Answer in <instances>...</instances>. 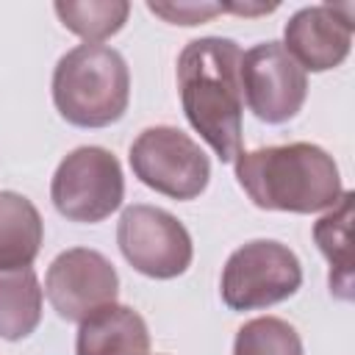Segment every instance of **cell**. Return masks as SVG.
<instances>
[{
    "label": "cell",
    "instance_id": "obj_4",
    "mask_svg": "<svg viewBox=\"0 0 355 355\" xmlns=\"http://www.w3.org/2000/svg\"><path fill=\"white\" fill-rule=\"evenodd\" d=\"M300 286V258L275 239H255L230 252L219 291L230 311H261L288 300Z\"/></svg>",
    "mask_w": 355,
    "mask_h": 355
},
{
    "label": "cell",
    "instance_id": "obj_12",
    "mask_svg": "<svg viewBox=\"0 0 355 355\" xmlns=\"http://www.w3.org/2000/svg\"><path fill=\"white\" fill-rule=\"evenodd\" d=\"M42 241L44 222L36 205L17 191H0V269L31 266Z\"/></svg>",
    "mask_w": 355,
    "mask_h": 355
},
{
    "label": "cell",
    "instance_id": "obj_6",
    "mask_svg": "<svg viewBox=\"0 0 355 355\" xmlns=\"http://www.w3.org/2000/svg\"><path fill=\"white\" fill-rule=\"evenodd\" d=\"M130 169L153 191L172 200H194L205 191L211 161L202 147L172 125H155L130 144Z\"/></svg>",
    "mask_w": 355,
    "mask_h": 355
},
{
    "label": "cell",
    "instance_id": "obj_14",
    "mask_svg": "<svg viewBox=\"0 0 355 355\" xmlns=\"http://www.w3.org/2000/svg\"><path fill=\"white\" fill-rule=\"evenodd\" d=\"M349 227H352V191H344L341 200L313 225V241L330 263V291L338 300H352Z\"/></svg>",
    "mask_w": 355,
    "mask_h": 355
},
{
    "label": "cell",
    "instance_id": "obj_9",
    "mask_svg": "<svg viewBox=\"0 0 355 355\" xmlns=\"http://www.w3.org/2000/svg\"><path fill=\"white\" fill-rule=\"evenodd\" d=\"M119 294V275L114 263L89 247H72L55 255L44 277V297L67 322H83Z\"/></svg>",
    "mask_w": 355,
    "mask_h": 355
},
{
    "label": "cell",
    "instance_id": "obj_5",
    "mask_svg": "<svg viewBox=\"0 0 355 355\" xmlns=\"http://www.w3.org/2000/svg\"><path fill=\"white\" fill-rule=\"evenodd\" d=\"M122 197L125 178L116 155L94 144L64 155L50 183V200L69 222H103L122 205Z\"/></svg>",
    "mask_w": 355,
    "mask_h": 355
},
{
    "label": "cell",
    "instance_id": "obj_10",
    "mask_svg": "<svg viewBox=\"0 0 355 355\" xmlns=\"http://www.w3.org/2000/svg\"><path fill=\"white\" fill-rule=\"evenodd\" d=\"M352 6H305L286 22L283 47L305 72L336 69L352 47Z\"/></svg>",
    "mask_w": 355,
    "mask_h": 355
},
{
    "label": "cell",
    "instance_id": "obj_17",
    "mask_svg": "<svg viewBox=\"0 0 355 355\" xmlns=\"http://www.w3.org/2000/svg\"><path fill=\"white\" fill-rule=\"evenodd\" d=\"M147 8L172 25H200L216 14L230 11V3H147Z\"/></svg>",
    "mask_w": 355,
    "mask_h": 355
},
{
    "label": "cell",
    "instance_id": "obj_8",
    "mask_svg": "<svg viewBox=\"0 0 355 355\" xmlns=\"http://www.w3.org/2000/svg\"><path fill=\"white\" fill-rule=\"evenodd\" d=\"M241 94L261 122L283 125L300 114L308 78L280 42H261L241 53Z\"/></svg>",
    "mask_w": 355,
    "mask_h": 355
},
{
    "label": "cell",
    "instance_id": "obj_7",
    "mask_svg": "<svg viewBox=\"0 0 355 355\" xmlns=\"http://www.w3.org/2000/svg\"><path fill=\"white\" fill-rule=\"evenodd\" d=\"M116 244L125 261L153 280H172L183 275L194 258V244L186 225L169 211L144 202L122 211Z\"/></svg>",
    "mask_w": 355,
    "mask_h": 355
},
{
    "label": "cell",
    "instance_id": "obj_1",
    "mask_svg": "<svg viewBox=\"0 0 355 355\" xmlns=\"http://www.w3.org/2000/svg\"><path fill=\"white\" fill-rule=\"evenodd\" d=\"M178 89L189 125L219 161L241 155V47L233 39H191L178 55Z\"/></svg>",
    "mask_w": 355,
    "mask_h": 355
},
{
    "label": "cell",
    "instance_id": "obj_11",
    "mask_svg": "<svg viewBox=\"0 0 355 355\" xmlns=\"http://www.w3.org/2000/svg\"><path fill=\"white\" fill-rule=\"evenodd\" d=\"M150 330L130 305H105L80 322L75 355H147Z\"/></svg>",
    "mask_w": 355,
    "mask_h": 355
},
{
    "label": "cell",
    "instance_id": "obj_16",
    "mask_svg": "<svg viewBox=\"0 0 355 355\" xmlns=\"http://www.w3.org/2000/svg\"><path fill=\"white\" fill-rule=\"evenodd\" d=\"M233 355H305L294 324L277 316H258L239 327Z\"/></svg>",
    "mask_w": 355,
    "mask_h": 355
},
{
    "label": "cell",
    "instance_id": "obj_2",
    "mask_svg": "<svg viewBox=\"0 0 355 355\" xmlns=\"http://www.w3.org/2000/svg\"><path fill=\"white\" fill-rule=\"evenodd\" d=\"M233 164L239 186L263 211H330L344 194L333 155L311 141L258 147Z\"/></svg>",
    "mask_w": 355,
    "mask_h": 355
},
{
    "label": "cell",
    "instance_id": "obj_13",
    "mask_svg": "<svg viewBox=\"0 0 355 355\" xmlns=\"http://www.w3.org/2000/svg\"><path fill=\"white\" fill-rule=\"evenodd\" d=\"M42 297L33 266L0 269V338H28L42 322Z\"/></svg>",
    "mask_w": 355,
    "mask_h": 355
},
{
    "label": "cell",
    "instance_id": "obj_15",
    "mask_svg": "<svg viewBox=\"0 0 355 355\" xmlns=\"http://www.w3.org/2000/svg\"><path fill=\"white\" fill-rule=\"evenodd\" d=\"M53 8L61 25L86 39V44H100L103 39L119 33L130 14V3L125 0H58Z\"/></svg>",
    "mask_w": 355,
    "mask_h": 355
},
{
    "label": "cell",
    "instance_id": "obj_3",
    "mask_svg": "<svg viewBox=\"0 0 355 355\" xmlns=\"http://www.w3.org/2000/svg\"><path fill=\"white\" fill-rule=\"evenodd\" d=\"M130 100V72L119 50L78 44L53 69L55 111L75 128H108L122 119Z\"/></svg>",
    "mask_w": 355,
    "mask_h": 355
}]
</instances>
